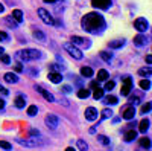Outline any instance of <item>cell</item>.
I'll use <instances>...</instances> for the list:
<instances>
[{"mask_svg": "<svg viewBox=\"0 0 152 151\" xmlns=\"http://www.w3.org/2000/svg\"><path fill=\"white\" fill-rule=\"evenodd\" d=\"M81 26H82L84 31L97 35V34H100L105 29L107 23H105V18L100 14H97V12H88V14H85L82 17Z\"/></svg>", "mask_w": 152, "mask_h": 151, "instance_id": "1", "label": "cell"}, {"mask_svg": "<svg viewBox=\"0 0 152 151\" xmlns=\"http://www.w3.org/2000/svg\"><path fill=\"white\" fill-rule=\"evenodd\" d=\"M43 57L41 50H37V49H24V50H18L15 52L14 58L18 61H32V60H40Z\"/></svg>", "mask_w": 152, "mask_h": 151, "instance_id": "2", "label": "cell"}, {"mask_svg": "<svg viewBox=\"0 0 152 151\" xmlns=\"http://www.w3.org/2000/svg\"><path fill=\"white\" fill-rule=\"evenodd\" d=\"M62 47H64L75 60H82V57H84V55H82V50H81L79 47H76L75 44H72V43H64V44H62Z\"/></svg>", "mask_w": 152, "mask_h": 151, "instance_id": "3", "label": "cell"}, {"mask_svg": "<svg viewBox=\"0 0 152 151\" xmlns=\"http://www.w3.org/2000/svg\"><path fill=\"white\" fill-rule=\"evenodd\" d=\"M17 144L23 145V147H28V148H35V147H40L43 142L40 139H21V137H17Z\"/></svg>", "mask_w": 152, "mask_h": 151, "instance_id": "4", "label": "cell"}, {"mask_svg": "<svg viewBox=\"0 0 152 151\" xmlns=\"http://www.w3.org/2000/svg\"><path fill=\"white\" fill-rule=\"evenodd\" d=\"M131 90H132V78H131V77H125V78H123V84H122L120 93H122V96H128Z\"/></svg>", "mask_w": 152, "mask_h": 151, "instance_id": "5", "label": "cell"}, {"mask_svg": "<svg viewBox=\"0 0 152 151\" xmlns=\"http://www.w3.org/2000/svg\"><path fill=\"white\" fill-rule=\"evenodd\" d=\"M134 116H135V108H134V105H126V107H123V110H122V118L123 119H126V121H131V119H134Z\"/></svg>", "mask_w": 152, "mask_h": 151, "instance_id": "6", "label": "cell"}, {"mask_svg": "<svg viewBox=\"0 0 152 151\" xmlns=\"http://www.w3.org/2000/svg\"><path fill=\"white\" fill-rule=\"evenodd\" d=\"M44 122H46V125H47L50 130H56L58 128V124H59V119L55 115H47L46 119H44Z\"/></svg>", "mask_w": 152, "mask_h": 151, "instance_id": "7", "label": "cell"}, {"mask_svg": "<svg viewBox=\"0 0 152 151\" xmlns=\"http://www.w3.org/2000/svg\"><path fill=\"white\" fill-rule=\"evenodd\" d=\"M38 15L41 17V20H43L46 24H53V23H55L52 14H49V12H47L44 8H40V9H38Z\"/></svg>", "mask_w": 152, "mask_h": 151, "instance_id": "8", "label": "cell"}, {"mask_svg": "<svg viewBox=\"0 0 152 151\" xmlns=\"http://www.w3.org/2000/svg\"><path fill=\"white\" fill-rule=\"evenodd\" d=\"M134 28H135L138 32H145V31L149 28V24H148L146 18L138 17V18H135V21H134Z\"/></svg>", "mask_w": 152, "mask_h": 151, "instance_id": "9", "label": "cell"}, {"mask_svg": "<svg viewBox=\"0 0 152 151\" xmlns=\"http://www.w3.org/2000/svg\"><path fill=\"white\" fill-rule=\"evenodd\" d=\"M70 43H72V44H75L76 47H78V46H82V47H90V40L82 38V37H78V35H73Z\"/></svg>", "mask_w": 152, "mask_h": 151, "instance_id": "10", "label": "cell"}, {"mask_svg": "<svg viewBox=\"0 0 152 151\" xmlns=\"http://www.w3.org/2000/svg\"><path fill=\"white\" fill-rule=\"evenodd\" d=\"M35 90L38 92V93H41L43 95V98L46 99V101H49V102H55V96L50 93V92H47V90H44L41 85H35Z\"/></svg>", "mask_w": 152, "mask_h": 151, "instance_id": "11", "label": "cell"}, {"mask_svg": "<svg viewBox=\"0 0 152 151\" xmlns=\"http://www.w3.org/2000/svg\"><path fill=\"white\" fill-rule=\"evenodd\" d=\"M91 5L97 9H108L111 6V0H91Z\"/></svg>", "mask_w": 152, "mask_h": 151, "instance_id": "12", "label": "cell"}, {"mask_svg": "<svg viewBox=\"0 0 152 151\" xmlns=\"http://www.w3.org/2000/svg\"><path fill=\"white\" fill-rule=\"evenodd\" d=\"M97 115H99L97 108H94V107L85 108V119H87V121H96V119H97Z\"/></svg>", "mask_w": 152, "mask_h": 151, "instance_id": "13", "label": "cell"}, {"mask_svg": "<svg viewBox=\"0 0 152 151\" xmlns=\"http://www.w3.org/2000/svg\"><path fill=\"white\" fill-rule=\"evenodd\" d=\"M123 139H125V142H132L134 139H137V131L134 128L126 130L125 134H123Z\"/></svg>", "mask_w": 152, "mask_h": 151, "instance_id": "14", "label": "cell"}, {"mask_svg": "<svg viewBox=\"0 0 152 151\" xmlns=\"http://www.w3.org/2000/svg\"><path fill=\"white\" fill-rule=\"evenodd\" d=\"M47 78H49V81H52L53 84H61V81H62V75L58 73V72H49Z\"/></svg>", "mask_w": 152, "mask_h": 151, "instance_id": "15", "label": "cell"}, {"mask_svg": "<svg viewBox=\"0 0 152 151\" xmlns=\"http://www.w3.org/2000/svg\"><path fill=\"white\" fill-rule=\"evenodd\" d=\"M148 40H146V37L145 35H135L134 37V44L137 47H142V46H146Z\"/></svg>", "mask_w": 152, "mask_h": 151, "instance_id": "16", "label": "cell"}, {"mask_svg": "<svg viewBox=\"0 0 152 151\" xmlns=\"http://www.w3.org/2000/svg\"><path fill=\"white\" fill-rule=\"evenodd\" d=\"M5 81L6 82H9V84H15V82H18V77L15 73H12V72H8V73H5Z\"/></svg>", "mask_w": 152, "mask_h": 151, "instance_id": "17", "label": "cell"}, {"mask_svg": "<svg viewBox=\"0 0 152 151\" xmlns=\"http://www.w3.org/2000/svg\"><path fill=\"white\" fill-rule=\"evenodd\" d=\"M117 102H119V99L114 95H108L107 98H104V104H107V105H116Z\"/></svg>", "mask_w": 152, "mask_h": 151, "instance_id": "18", "label": "cell"}, {"mask_svg": "<svg viewBox=\"0 0 152 151\" xmlns=\"http://www.w3.org/2000/svg\"><path fill=\"white\" fill-rule=\"evenodd\" d=\"M15 107L17 108H24V105H26V98H24L23 95H18L17 98H15Z\"/></svg>", "mask_w": 152, "mask_h": 151, "instance_id": "19", "label": "cell"}, {"mask_svg": "<svg viewBox=\"0 0 152 151\" xmlns=\"http://www.w3.org/2000/svg\"><path fill=\"white\" fill-rule=\"evenodd\" d=\"M149 119H142L140 121V124H138V131L140 133H146L148 131V128H149Z\"/></svg>", "mask_w": 152, "mask_h": 151, "instance_id": "20", "label": "cell"}, {"mask_svg": "<svg viewBox=\"0 0 152 151\" xmlns=\"http://www.w3.org/2000/svg\"><path fill=\"white\" fill-rule=\"evenodd\" d=\"M32 35H34V38H35V40L41 41V43H46V35H44L40 29H35V31L32 32Z\"/></svg>", "mask_w": 152, "mask_h": 151, "instance_id": "21", "label": "cell"}, {"mask_svg": "<svg viewBox=\"0 0 152 151\" xmlns=\"http://www.w3.org/2000/svg\"><path fill=\"white\" fill-rule=\"evenodd\" d=\"M12 18H14L17 23H21L23 21V12L20 11V9H14L12 11V15H11Z\"/></svg>", "mask_w": 152, "mask_h": 151, "instance_id": "22", "label": "cell"}, {"mask_svg": "<svg viewBox=\"0 0 152 151\" xmlns=\"http://www.w3.org/2000/svg\"><path fill=\"white\" fill-rule=\"evenodd\" d=\"M81 75L82 77H87V78H91L93 77V69L88 67V66H84V67H81Z\"/></svg>", "mask_w": 152, "mask_h": 151, "instance_id": "23", "label": "cell"}, {"mask_svg": "<svg viewBox=\"0 0 152 151\" xmlns=\"http://www.w3.org/2000/svg\"><path fill=\"white\" fill-rule=\"evenodd\" d=\"M108 46H110L111 49H120V47L125 46V40H114V41H110Z\"/></svg>", "mask_w": 152, "mask_h": 151, "instance_id": "24", "label": "cell"}, {"mask_svg": "<svg viewBox=\"0 0 152 151\" xmlns=\"http://www.w3.org/2000/svg\"><path fill=\"white\" fill-rule=\"evenodd\" d=\"M108 80V72L105 69H100L97 72V81H107Z\"/></svg>", "mask_w": 152, "mask_h": 151, "instance_id": "25", "label": "cell"}, {"mask_svg": "<svg viewBox=\"0 0 152 151\" xmlns=\"http://www.w3.org/2000/svg\"><path fill=\"white\" fill-rule=\"evenodd\" d=\"M5 23L8 24L9 28H12V29H17V26H18V23L12 18V17H5Z\"/></svg>", "mask_w": 152, "mask_h": 151, "instance_id": "26", "label": "cell"}, {"mask_svg": "<svg viewBox=\"0 0 152 151\" xmlns=\"http://www.w3.org/2000/svg\"><path fill=\"white\" fill-rule=\"evenodd\" d=\"M93 98H94V99H102V98H104V89L96 87L94 92H93Z\"/></svg>", "mask_w": 152, "mask_h": 151, "instance_id": "27", "label": "cell"}, {"mask_svg": "<svg viewBox=\"0 0 152 151\" xmlns=\"http://www.w3.org/2000/svg\"><path fill=\"white\" fill-rule=\"evenodd\" d=\"M88 96H90V90H87V89H79V90H78V98L87 99Z\"/></svg>", "mask_w": 152, "mask_h": 151, "instance_id": "28", "label": "cell"}, {"mask_svg": "<svg viewBox=\"0 0 152 151\" xmlns=\"http://www.w3.org/2000/svg\"><path fill=\"white\" fill-rule=\"evenodd\" d=\"M99 55H100V58H102L104 61H107V63H110V61L113 60V54H110V52H105V50H102V52H100Z\"/></svg>", "mask_w": 152, "mask_h": 151, "instance_id": "29", "label": "cell"}, {"mask_svg": "<svg viewBox=\"0 0 152 151\" xmlns=\"http://www.w3.org/2000/svg\"><path fill=\"white\" fill-rule=\"evenodd\" d=\"M140 147H143L146 150L151 148V139H149V137H142V139H140Z\"/></svg>", "mask_w": 152, "mask_h": 151, "instance_id": "30", "label": "cell"}, {"mask_svg": "<svg viewBox=\"0 0 152 151\" xmlns=\"http://www.w3.org/2000/svg\"><path fill=\"white\" fill-rule=\"evenodd\" d=\"M151 72H152V70H151V67L148 66V67H143V69L138 70V75H142V77H148V78H149V77H151Z\"/></svg>", "mask_w": 152, "mask_h": 151, "instance_id": "31", "label": "cell"}, {"mask_svg": "<svg viewBox=\"0 0 152 151\" xmlns=\"http://www.w3.org/2000/svg\"><path fill=\"white\" fill-rule=\"evenodd\" d=\"M97 141L102 145H110V139L107 136H104V134H97Z\"/></svg>", "mask_w": 152, "mask_h": 151, "instance_id": "32", "label": "cell"}, {"mask_svg": "<svg viewBox=\"0 0 152 151\" xmlns=\"http://www.w3.org/2000/svg\"><path fill=\"white\" fill-rule=\"evenodd\" d=\"M140 87H142L143 90H149L151 89V81L149 80H142L140 81Z\"/></svg>", "mask_w": 152, "mask_h": 151, "instance_id": "33", "label": "cell"}, {"mask_svg": "<svg viewBox=\"0 0 152 151\" xmlns=\"http://www.w3.org/2000/svg\"><path fill=\"white\" fill-rule=\"evenodd\" d=\"M50 70L59 73L61 70H64V66H59V64H56V63H53V64H50Z\"/></svg>", "mask_w": 152, "mask_h": 151, "instance_id": "34", "label": "cell"}, {"mask_svg": "<svg viewBox=\"0 0 152 151\" xmlns=\"http://www.w3.org/2000/svg\"><path fill=\"white\" fill-rule=\"evenodd\" d=\"M78 148H79L81 151H87V150H88V145H87V142H85V141L79 139V141H78Z\"/></svg>", "mask_w": 152, "mask_h": 151, "instance_id": "35", "label": "cell"}, {"mask_svg": "<svg viewBox=\"0 0 152 151\" xmlns=\"http://www.w3.org/2000/svg\"><path fill=\"white\" fill-rule=\"evenodd\" d=\"M37 113H38L37 105H31V107L28 108V115H29V116H37Z\"/></svg>", "mask_w": 152, "mask_h": 151, "instance_id": "36", "label": "cell"}, {"mask_svg": "<svg viewBox=\"0 0 152 151\" xmlns=\"http://www.w3.org/2000/svg\"><path fill=\"white\" fill-rule=\"evenodd\" d=\"M0 148L9 151V150H12V145H11L9 142H6V141H0Z\"/></svg>", "mask_w": 152, "mask_h": 151, "instance_id": "37", "label": "cell"}, {"mask_svg": "<svg viewBox=\"0 0 152 151\" xmlns=\"http://www.w3.org/2000/svg\"><path fill=\"white\" fill-rule=\"evenodd\" d=\"M113 116V111L111 110H108V108H104L102 110V118L105 119V118H111Z\"/></svg>", "mask_w": 152, "mask_h": 151, "instance_id": "38", "label": "cell"}, {"mask_svg": "<svg viewBox=\"0 0 152 151\" xmlns=\"http://www.w3.org/2000/svg\"><path fill=\"white\" fill-rule=\"evenodd\" d=\"M0 60H2L5 64H9V63H11V57L6 55V54H2V55H0Z\"/></svg>", "mask_w": 152, "mask_h": 151, "instance_id": "39", "label": "cell"}, {"mask_svg": "<svg viewBox=\"0 0 152 151\" xmlns=\"http://www.w3.org/2000/svg\"><path fill=\"white\" fill-rule=\"evenodd\" d=\"M149 111H151V102H146L142 107V113H143V115H146V113H149Z\"/></svg>", "mask_w": 152, "mask_h": 151, "instance_id": "40", "label": "cell"}, {"mask_svg": "<svg viewBox=\"0 0 152 151\" xmlns=\"http://www.w3.org/2000/svg\"><path fill=\"white\" fill-rule=\"evenodd\" d=\"M114 85H116V84H114V81H107L105 82V90H113Z\"/></svg>", "mask_w": 152, "mask_h": 151, "instance_id": "41", "label": "cell"}, {"mask_svg": "<svg viewBox=\"0 0 152 151\" xmlns=\"http://www.w3.org/2000/svg\"><path fill=\"white\" fill-rule=\"evenodd\" d=\"M0 40H3V41H8L9 40V35L6 32H0Z\"/></svg>", "mask_w": 152, "mask_h": 151, "instance_id": "42", "label": "cell"}, {"mask_svg": "<svg viewBox=\"0 0 152 151\" xmlns=\"http://www.w3.org/2000/svg\"><path fill=\"white\" fill-rule=\"evenodd\" d=\"M61 90H62V93H69V92L72 90V87H70V85H62Z\"/></svg>", "mask_w": 152, "mask_h": 151, "instance_id": "43", "label": "cell"}, {"mask_svg": "<svg viewBox=\"0 0 152 151\" xmlns=\"http://www.w3.org/2000/svg\"><path fill=\"white\" fill-rule=\"evenodd\" d=\"M96 87H99L97 81H91V82H90V89H96Z\"/></svg>", "mask_w": 152, "mask_h": 151, "instance_id": "44", "label": "cell"}, {"mask_svg": "<svg viewBox=\"0 0 152 151\" xmlns=\"http://www.w3.org/2000/svg\"><path fill=\"white\" fill-rule=\"evenodd\" d=\"M0 92H2L3 95H8V93H9V92H8V89H5V87H3L2 84H0Z\"/></svg>", "mask_w": 152, "mask_h": 151, "instance_id": "45", "label": "cell"}, {"mask_svg": "<svg viewBox=\"0 0 152 151\" xmlns=\"http://www.w3.org/2000/svg\"><path fill=\"white\" fill-rule=\"evenodd\" d=\"M31 136H40V131L38 130H31Z\"/></svg>", "mask_w": 152, "mask_h": 151, "instance_id": "46", "label": "cell"}, {"mask_svg": "<svg viewBox=\"0 0 152 151\" xmlns=\"http://www.w3.org/2000/svg\"><path fill=\"white\" fill-rule=\"evenodd\" d=\"M15 72H23V66L21 64H17L15 66Z\"/></svg>", "mask_w": 152, "mask_h": 151, "instance_id": "47", "label": "cell"}, {"mask_svg": "<svg viewBox=\"0 0 152 151\" xmlns=\"http://www.w3.org/2000/svg\"><path fill=\"white\" fill-rule=\"evenodd\" d=\"M3 108H5V101L0 98V110H3Z\"/></svg>", "mask_w": 152, "mask_h": 151, "instance_id": "48", "label": "cell"}, {"mask_svg": "<svg viewBox=\"0 0 152 151\" xmlns=\"http://www.w3.org/2000/svg\"><path fill=\"white\" fill-rule=\"evenodd\" d=\"M146 63H148V64H151V63H152V57L151 55H146Z\"/></svg>", "mask_w": 152, "mask_h": 151, "instance_id": "49", "label": "cell"}, {"mask_svg": "<svg viewBox=\"0 0 152 151\" xmlns=\"http://www.w3.org/2000/svg\"><path fill=\"white\" fill-rule=\"evenodd\" d=\"M3 11H5V6H3L2 3H0V14H2V12H3Z\"/></svg>", "mask_w": 152, "mask_h": 151, "instance_id": "50", "label": "cell"}, {"mask_svg": "<svg viewBox=\"0 0 152 151\" xmlns=\"http://www.w3.org/2000/svg\"><path fill=\"white\" fill-rule=\"evenodd\" d=\"M66 151H76V150H75V148H73V147H69V148H67V150H66Z\"/></svg>", "mask_w": 152, "mask_h": 151, "instance_id": "51", "label": "cell"}, {"mask_svg": "<svg viewBox=\"0 0 152 151\" xmlns=\"http://www.w3.org/2000/svg\"><path fill=\"white\" fill-rule=\"evenodd\" d=\"M44 2H46V3H53L55 0H44Z\"/></svg>", "mask_w": 152, "mask_h": 151, "instance_id": "52", "label": "cell"}, {"mask_svg": "<svg viewBox=\"0 0 152 151\" xmlns=\"http://www.w3.org/2000/svg\"><path fill=\"white\" fill-rule=\"evenodd\" d=\"M3 52H5V49H3V47H0V55H2Z\"/></svg>", "mask_w": 152, "mask_h": 151, "instance_id": "53", "label": "cell"}]
</instances>
